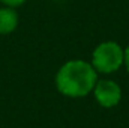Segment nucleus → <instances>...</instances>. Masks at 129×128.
I'll use <instances>...</instances> for the list:
<instances>
[{"label":"nucleus","instance_id":"nucleus-2","mask_svg":"<svg viewBox=\"0 0 129 128\" xmlns=\"http://www.w3.org/2000/svg\"><path fill=\"white\" fill-rule=\"evenodd\" d=\"M125 62V48L114 41L101 42L92 53V62L96 72L113 74Z\"/></svg>","mask_w":129,"mask_h":128},{"label":"nucleus","instance_id":"nucleus-5","mask_svg":"<svg viewBox=\"0 0 129 128\" xmlns=\"http://www.w3.org/2000/svg\"><path fill=\"white\" fill-rule=\"evenodd\" d=\"M5 6H11V8H17L21 6L23 3H26V0H0Z\"/></svg>","mask_w":129,"mask_h":128},{"label":"nucleus","instance_id":"nucleus-3","mask_svg":"<svg viewBox=\"0 0 129 128\" xmlns=\"http://www.w3.org/2000/svg\"><path fill=\"white\" fill-rule=\"evenodd\" d=\"M93 95L101 107L113 109L122 99V88L119 86V83H116L114 80H110V78L98 80L93 88Z\"/></svg>","mask_w":129,"mask_h":128},{"label":"nucleus","instance_id":"nucleus-1","mask_svg":"<svg viewBox=\"0 0 129 128\" xmlns=\"http://www.w3.org/2000/svg\"><path fill=\"white\" fill-rule=\"evenodd\" d=\"M98 72L90 62L72 59L64 62L56 74V88L64 96L83 98L93 92Z\"/></svg>","mask_w":129,"mask_h":128},{"label":"nucleus","instance_id":"nucleus-4","mask_svg":"<svg viewBox=\"0 0 129 128\" xmlns=\"http://www.w3.org/2000/svg\"><path fill=\"white\" fill-rule=\"evenodd\" d=\"M18 26V14L15 8H0V35H9Z\"/></svg>","mask_w":129,"mask_h":128},{"label":"nucleus","instance_id":"nucleus-6","mask_svg":"<svg viewBox=\"0 0 129 128\" xmlns=\"http://www.w3.org/2000/svg\"><path fill=\"white\" fill-rule=\"evenodd\" d=\"M123 65L126 66V69L129 72V44H128V47L125 48V62H123Z\"/></svg>","mask_w":129,"mask_h":128}]
</instances>
